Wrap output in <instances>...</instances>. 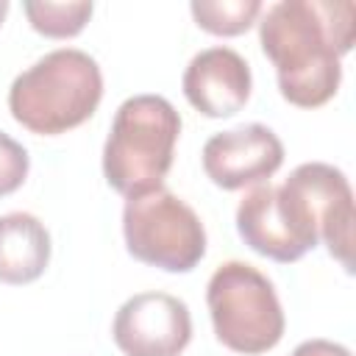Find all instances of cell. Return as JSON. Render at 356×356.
Masks as SVG:
<instances>
[{"mask_svg": "<svg viewBox=\"0 0 356 356\" xmlns=\"http://www.w3.org/2000/svg\"><path fill=\"white\" fill-rule=\"evenodd\" d=\"M353 19L350 0H281L267 8L259 42L286 103L317 108L337 95L339 58L353 47Z\"/></svg>", "mask_w": 356, "mask_h": 356, "instance_id": "1", "label": "cell"}, {"mask_svg": "<svg viewBox=\"0 0 356 356\" xmlns=\"http://www.w3.org/2000/svg\"><path fill=\"white\" fill-rule=\"evenodd\" d=\"M103 97L97 61L75 47H58L19 72L8 89L11 117L39 136H56L86 122Z\"/></svg>", "mask_w": 356, "mask_h": 356, "instance_id": "2", "label": "cell"}, {"mask_svg": "<svg viewBox=\"0 0 356 356\" xmlns=\"http://www.w3.org/2000/svg\"><path fill=\"white\" fill-rule=\"evenodd\" d=\"M181 134V117L161 95L128 97L108 128L103 145V175L122 197H139L161 189L175 142Z\"/></svg>", "mask_w": 356, "mask_h": 356, "instance_id": "3", "label": "cell"}, {"mask_svg": "<svg viewBox=\"0 0 356 356\" xmlns=\"http://www.w3.org/2000/svg\"><path fill=\"white\" fill-rule=\"evenodd\" d=\"M217 339L236 353H267L284 337V309L273 281L248 261L220 264L206 286Z\"/></svg>", "mask_w": 356, "mask_h": 356, "instance_id": "4", "label": "cell"}, {"mask_svg": "<svg viewBox=\"0 0 356 356\" xmlns=\"http://www.w3.org/2000/svg\"><path fill=\"white\" fill-rule=\"evenodd\" d=\"M122 236L134 259L167 273H189L206 256L200 217L164 186L125 200Z\"/></svg>", "mask_w": 356, "mask_h": 356, "instance_id": "5", "label": "cell"}, {"mask_svg": "<svg viewBox=\"0 0 356 356\" xmlns=\"http://www.w3.org/2000/svg\"><path fill=\"white\" fill-rule=\"evenodd\" d=\"M236 231L250 250L273 261H298L320 236L306 203L286 184H259L236 206Z\"/></svg>", "mask_w": 356, "mask_h": 356, "instance_id": "6", "label": "cell"}, {"mask_svg": "<svg viewBox=\"0 0 356 356\" xmlns=\"http://www.w3.org/2000/svg\"><path fill=\"white\" fill-rule=\"evenodd\" d=\"M111 337L125 356H178L192 339L189 306L167 292H139L117 309Z\"/></svg>", "mask_w": 356, "mask_h": 356, "instance_id": "7", "label": "cell"}, {"mask_svg": "<svg viewBox=\"0 0 356 356\" xmlns=\"http://www.w3.org/2000/svg\"><path fill=\"white\" fill-rule=\"evenodd\" d=\"M306 203L320 242L350 273L353 270V192L342 170L325 161H306L284 181Z\"/></svg>", "mask_w": 356, "mask_h": 356, "instance_id": "8", "label": "cell"}, {"mask_svg": "<svg viewBox=\"0 0 356 356\" xmlns=\"http://www.w3.org/2000/svg\"><path fill=\"white\" fill-rule=\"evenodd\" d=\"M284 164V145L261 122L214 134L203 145V170L220 189L259 186Z\"/></svg>", "mask_w": 356, "mask_h": 356, "instance_id": "9", "label": "cell"}, {"mask_svg": "<svg viewBox=\"0 0 356 356\" xmlns=\"http://www.w3.org/2000/svg\"><path fill=\"white\" fill-rule=\"evenodd\" d=\"M181 86L203 117H234L250 97V64L231 47H206L184 70Z\"/></svg>", "mask_w": 356, "mask_h": 356, "instance_id": "10", "label": "cell"}, {"mask_svg": "<svg viewBox=\"0 0 356 356\" xmlns=\"http://www.w3.org/2000/svg\"><path fill=\"white\" fill-rule=\"evenodd\" d=\"M50 264V234L28 211L0 217V284H31Z\"/></svg>", "mask_w": 356, "mask_h": 356, "instance_id": "11", "label": "cell"}, {"mask_svg": "<svg viewBox=\"0 0 356 356\" xmlns=\"http://www.w3.org/2000/svg\"><path fill=\"white\" fill-rule=\"evenodd\" d=\"M22 11L31 22V28L50 39H70L83 31V25L92 17V3L86 0H70V3H53V0H28L22 3Z\"/></svg>", "mask_w": 356, "mask_h": 356, "instance_id": "12", "label": "cell"}, {"mask_svg": "<svg viewBox=\"0 0 356 356\" xmlns=\"http://www.w3.org/2000/svg\"><path fill=\"white\" fill-rule=\"evenodd\" d=\"M195 22L214 36H239L261 14L259 0H192Z\"/></svg>", "mask_w": 356, "mask_h": 356, "instance_id": "13", "label": "cell"}, {"mask_svg": "<svg viewBox=\"0 0 356 356\" xmlns=\"http://www.w3.org/2000/svg\"><path fill=\"white\" fill-rule=\"evenodd\" d=\"M28 167H31L28 150L17 139L0 131V197L17 192L25 184Z\"/></svg>", "mask_w": 356, "mask_h": 356, "instance_id": "14", "label": "cell"}, {"mask_svg": "<svg viewBox=\"0 0 356 356\" xmlns=\"http://www.w3.org/2000/svg\"><path fill=\"white\" fill-rule=\"evenodd\" d=\"M289 356H350V350L331 339H306Z\"/></svg>", "mask_w": 356, "mask_h": 356, "instance_id": "15", "label": "cell"}, {"mask_svg": "<svg viewBox=\"0 0 356 356\" xmlns=\"http://www.w3.org/2000/svg\"><path fill=\"white\" fill-rule=\"evenodd\" d=\"M6 14H8V0H0V25H3Z\"/></svg>", "mask_w": 356, "mask_h": 356, "instance_id": "16", "label": "cell"}]
</instances>
